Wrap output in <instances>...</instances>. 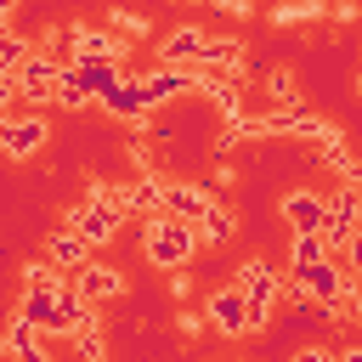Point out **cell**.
I'll return each instance as SVG.
<instances>
[{
	"label": "cell",
	"instance_id": "obj_21",
	"mask_svg": "<svg viewBox=\"0 0 362 362\" xmlns=\"http://www.w3.org/2000/svg\"><path fill=\"white\" fill-rule=\"evenodd\" d=\"M266 96H272L277 107H294V96H300V90H294V74H288V68H272V74H266Z\"/></svg>",
	"mask_w": 362,
	"mask_h": 362
},
{
	"label": "cell",
	"instance_id": "obj_30",
	"mask_svg": "<svg viewBox=\"0 0 362 362\" xmlns=\"http://www.w3.org/2000/svg\"><path fill=\"white\" fill-rule=\"evenodd\" d=\"M356 181H362V170H356Z\"/></svg>",
	"mask_w": 362,
	"mask_h": 362
},
{
	"label": "cell",
	"instance_id": "obj_7",
	"mask_svg": "<svg viewBox=\"0 0 362 362\" xmlns=\"http://www.w3.org/2000/svg\"><path fill=\"white\" fill-rule=\"evenodd\" d=\"M204 317H209V322H215L226 339H232V334H249V294H243L238 283H232V288H215Z\"/></svg>",
	"mask_w": 362,
	"mask_h": 362
},
{
	"label": "cell",
	"instance_id": "obj_2",
	"mask_svg": "<svg viewBox=\"0 0 362 362\" xmlns=\"http://www.w3.org/2000/svg\"><path fill=\"white\" fill-rule=\"evenodd\" d=\"M192 249H198V226H187V221H175V215H153V221H147V260H153V266L181 272V266L192 260Z\"/></svg>",
	"mask_w": 362,
	"mask_h": 362
},
{
	"label": "cell",
	"instance_id": "obj_24",
	"mask_svg": "<svg viewBox=\"0 0 362 362\" xmlns=\"http://www.w3.org/2000/svg\"><path fill=\"white\" fill-rule=\"evenodd\" d=\"M305 17H322V0H300V6H277L272 23H305Z\"/></svg>",
	"mask_w": 362,
	"mask_h": 362
},
{
	"label": "cell",
	"instance_id": "obj_14",
	"mask_svg": "<svg viewBox=\"0 0 362 362\" xmlns=\"http://www.w3.org/2000/svg\"><path fill=\"white\" fill-rule=\"evenodd\" d=\"M74 79H79V85H85V90H90L96 102H102V96H113V90L124 85L119 62H79V68H74Z\"/></svg>",
	"mask_w": 362,
	"mask_h": 362
},
{
	"label": "cell",
	"instance_id": "obj_27",
	"mask_svg": "<svg viewBox=\"0 0 362 362\" xmlns=\"http://www.w3.org/2000/svg\"><path fill=\"white\" fill-rule=\"evenodd\" d=\"M215 6H221V11H232V17H243V11H249V0H215Z\"/></svg>",
	"mask_w": 362,
	"mask_h": 362
},
{
	"label": "cell",
	"instance_id": "obj_8",
	"mask_svg": "<svg viewBox=\"0 0 362 362\" xmlns=\"http://www.w3.org/2000/svg\"><path fill=\"white\" fill-rule=\"evenodd\" d=\"M11 79H17V85H23V96H34V102H57L62 68H57L51 57H40V51H34V57H28V62H23V68H17Z\"/></svg>",
	"mask_w": 362,
	"mask_h": 362
},
{
	"label": "cell",
	"instance_id": "obj_23",
	"mask_svg": "<svg viewBox=\"0 0 362 362\" xmlns=\"http://www.w3.org/2000/svg\"><path fill=\"white\" fill-rule=\"evenodd\" d=\"M74 345H79V356H85V362H102V328H96V317L74 334Z\"/></svg>",
	"mask_w": 362,
	"mask_h": 362
},
{
	"label": "cell",
	"instance_id": "obj_17",
	"mask_svg": "<svg viewBox=\"0 0 362 362\" xmlns=\"http://www.w3.org/2000/svg\"><path fill=\"white\" fill-rule=\"evenodd\" d=\"M119 204H124V215H141V209H158V204H164V181H158V175H141V181H130V187H119Z\"/></svg>",
	"mask_w": 362,
	"mask_h": 362
},
{
	"label": "cell",
	"instance_id": "obj_4",
	"mask_svg": "<svg viewBox=\"0 0 362 362\" xmlns=\"http://www.w3.org/2000/svg\"><path fill=\"white\" fill-rule=\"evenodd\" d=\"M198 79H204V68L158 62L153 74H141V96H147V107H158V102H170V96H181V90H198Z\"/></svg>",
	"mask_w": 362,
	"mask_h": 362
},
{
	"label": "cell",
	"instance_id": "obj_19",
	"mask_svg": "<svg viewBox=\"0 0 362 362\" xmlns=\"http://www.w3.org/2000/svg\"><path fill=\"white\" fill-rule=\"evenodd\" d=\"M232 232H238V215H232V209H221V204L198 221V238H209V243H226Z\"/></svg>",
	"mask_w": 362,
	"mask_h": 362
},
{
	"label": "cell",
	"instance_id": "obj_5",
	"mask_svg": "<svg viewBox=\"0 0 362 362\" xmlns=\"http://www.w3.org/2000/svg\"><path fill=\"white\" fill-rule=\"evenodd\" d=\"M45 136H51V124H45L40 113H23V119H6V124H0V147H6L11 158H34V153L45 147Z\"/></svg>",
	"mask_w": 362,
	"mask_h": 362
},
{
	"label": "cell",
	"instance_id": "obj_3",
	"mask_svg": "<svg viewBox=\"0 0 362 362\" xmlns=\"http://www.w3.org/2000/svg\"><path fill=\"white\" fill-rule=\"evenodd\" d=\"M294 294L305 300V305H334L339 294H345V272L334 266V260H317V266H294Z\"/></svg>",
	"mask_w": 362,
	"mask_h": 362
},
{
	"label": "cell",
	"instance_id": "obj_29",
	"mask_svg": "<svg viewBox=\"0 0 362 362\" xmlns=\"http://www.w3.org/2000/svg\"><path fill=\"white\" fill-rule=\"evenodd\" d=\"M339 362H362V345H356V351H345V356H339Z\"/></svg>",
	"mask_w": 362,
	"mask_h": 362
},
{
	"label": "cell",
	"instance_id": "obj_1",
	"mask_svg": "<svg viewBox=\"0 0 362 362\" xmlns=\"http://www.w3.org/2000/svg\"><path fill=\"white\" fill-rule=\"evenodd\" d=\"M119 221H124V204H119V187H107V181H90V198L79 204V209H68V232H79L90 249L96 243H113V232H119Z\"/></svg>",
	"mask_w": 362,
	"mask_h": 362
},
{
	"label": "cell",
	"instance_id": "obj_26",
	"mask_svg": "<svg viewBox=\"0 0 362 362\" xmlns=\"http://www.w3.org/2000/svg\"><path fill=\"white\" fill-rule=\"evenodd\" d=\"M294 362H339V356H334V351H300Z\"/></svg>",
	"mask_w": 362,
	"mask_h": 362
},
{
	"label": "cell",
	"instance_id": "obj_22",
	"mask_svg": "<svg viewBox=\"0 0 362 362\" xmlns=\"http://www.w3.org/2000/svg\"><path fill=\"white\" fill-rule=\"evenodd\" d=\"M57 102H62L68 113H79V107H85V102H96V96H90V90H85L74 74H62V85H57Z\"/></svg>",
	"mask_w": 362,
	"mask_h": 362
},
{
	"label": "cell",
	"instance_id": "obj_16",
	"mask_svg": "<svg viewBox=\"0 0 362 362\" xmlns=\"http://www.w3.org/2000/svg\"><path fill=\"white\" fill-rule=\"evenodd\" d=\"M119 57H124V40H119V34L79 28V62H119Z\"/></svg>",
	"mask_w": 362,
	"mask_h": 362
},
{
	"label": "cell",
	"instance_id": "obj_13",
	"mask_svg": "<svg viewBox=\"0 0 362 362\" xmlns=\"http://www.w3.org/2000/svg\"><path fill=\"white\" fill-rule=\"evenodd\" d=\"M40 334H45V328H34V322L11 317V328H6V356H11V362H45V345H40Z\"/></svg>",
	"mask_w": 362,
	"mask_h": 362
},
{
	"label": "cell",
	"instance_id": "obj_10",
	"mask_svg": "<svg viewBox=\"0 0 362 362\" xmlns=\"http://www.w3.org/2000/svg\"><path fill=\"white\" fill-rule=\"evenodd\" d=\"M45 260H51L57 272H79V266H90V243H85L79 232L57 226V232H51V243H45Z\"/></svg>",
	"mask_w": 362,
	"mask_h": 362
},
{
	"label": "cell",
	"instance_id": "obj_6",
	"mask_svg": "<svg viewBox=\"0 0 362 362\" xmlns=\"http://www.w3.org/2000/svg\"><path fill=\"white\" fill-rule=\"evenodd\" d=\"M209 209H215V198H209L198 181H164V215H175V221H187V226H198Z\"/></svg>",
	"mask_w": 362,
	"mask_h": 362
},
{
	"label": "cell",
	"instance_id": "obj_11",
	"mask_svg": "<svg viewBox=\"0 0 362 362\" xmlns=\"http://www.w3.org/2000/svg\"><path fill=\"white\" fill-rule=\"evenodd\" d=\"M74 283H79V294H85L90 305H102V300H119V294H124V277H119L113 266H79V277H74Z\"/></svg>",
	"mask_w": 362,
	"mask_h": 362
},
{
	"label": "cell",
	"instance_id": "obj_25",
	"mask_svg": "<svg viewBox=\"0 0 362 362\" xmlns=\"http://www.w3.org/2000/svg\"><path fill=\"white\" fill-rule=\"evenodd\" d=\"M113 28H119V34H147V17H136V11H113Z\"/></svg>",
	"mask_w": 362,
	"mask_h": 362
},
{
	"label": "cell",
	"instance_id": "obj_18",
	"mask_svg": "<svg viewBox=\"0 0 362 362\" xmlns=\"http://www.w3.org/2000/svg\"><path fill=\"white\" fill-rule=\"evenodd\" d=\"M317 260H334L328 238L322 232H294V266H317Z\"/></svg>",
	"mask_w": 362,
	"mask_h": 362
},
{
	"label": "cell",
	"instance_id": "obj_20",
	"mask_svg": "<svg viewBox=\"0 0 362 362\" xmlns=\"http://www.w3.org/2000/svg\"><path fill=\"white\" fill-rule=\"evenodd\" d=\"M23 62H28V40H23V34H6V40H0V79H11Z\"/></svg>",
	"mask_w": 362,
	"mask_h": 362
},
{
	"label": "cell",
	"instance_id": "obj_12",
	"mask_svg": "<svg viewBox=\"0 0 362 362\" xmlns=\"http://www.w3.org/2000/svg\"><path fill=\"white\" fill-rule=\"evenodd\" d=\"M204 45H209L204 28H175V34L164 40V62H175V68H198V62H204Z\"/></svg>",
	"mask_w": 362,
	"mask_h": 362
},
{
	"label": "cell",
	"instance_id": "obj_15",
	"mask_svg": "<svg viewBox=\"0 0 362 362\" xmlns=\"http://www.w3.org/2000/svg\"><path fill=\"white\" fill-rule=\"evenodd\" d=\"M102 107H107L113 119H130V124H141V119H147V96H141V79H124L113 96H102Z\"/></svg>",
	"mask_w": 362,
	"mask_h": 362
},
{
	"label": "cell",
	"instance_id": "obj_9",
	"mask_svg": "<svg viewBox=\"0 0 362 362\" xmlns=\"http://www.w3.org/2000/svg\"><path fill=\"white\" fill-rule=\"evenodd\" d=\"M283 221H288L294 232H322V226H328V198H317L311 187H300V192L283 198Z\"/></svg>",
	"mask_w": 362,
	"mask_h": 362
},
{
	"label": "cell",
	"instance_id": "obj_28",
	"mask_svg": "<svg viewBox=\"0 0 362 362\" xmlns=\"http://www.w3.org/2000/svg\"><path fill=\"white\" fill-rule=\"evenodd\" d=\"M351 266H356V272H362V238H356V243H351Z\"/></svg>",
	"mask_w": 362,
	"mask_h": 362
}]
</instances>
